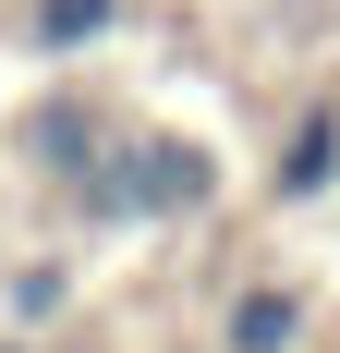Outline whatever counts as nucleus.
Masks as SVG:
<instances>
[{
  "label": "nucleus",
  "instance_id": "obj_5",
  "mask_svg": "<svg viewBox=\"0 0 340 353\" xmlns=\"http://www.w3.org/2000/svg\"><path fill=\"white\" fill-rule=\"evenodd\" d=\"M61 305H73V268H61V256L12 268V317H61Z\"/></svg>",
  "mask_w": 340,
  "mask_h": 353
},
{
  "label": "nucleus",
  "instance_id": "obj_2",
  "mask_svg": "<svg viewBox=\"0 0 340 353\" xmlns=\"http://www.w3.org/2000/svg\"><path fill=\"white\" fill-rule=\"evenodd\" d=\"M340 195V98H304L292 134L268 146V208H328Z\"/></svg>",
  "mask_w": 340,
  "mask_h": 353
},
{
  "label": "nucleus",
  "instance_id": "obj_6",
  "mask_svg": "<svg viewBox=\"0 0 340 353\" xmlns=\"http://www.w3.org/2000/svg\"><path fill=\"white\" fill-rule=\"evenodd\" d=\"M0 353H36V341H0Z\"/></svg>",
  "mask_w": 340,
  "mask_h": 353
},
{
  "label": "nucleus",
  "instance_id": "obj_3",
  "mask_svg": "<svg viewBox=\"0 0 340 353\" xmlns=\"http://www.w3.org/2000/svg\"><path fill=\"white\" fill-rule=\"evenodd\" d=\"M316 341V292L304 281H243L219 305V353H304Z\"/></svg>",
  "mask_w": 340,
  "mask_h": 353
},
{
  "label": "nucleus",
  "instance_id": "obj_4",
  "mask_svg": "<svg viewBox=\"0 0 340 353\" xmlns=\"http://www.w3.org/2000/svg\"><path fill=\"white\" fill-rule=\"evenodd\" d=\"M122 12H134V0H25V49L36 61H85Z\"/></svg>",
  "mask_w": 340,
  "mask_h": 353
},
{
  "label": "nucleus",
  "instance_id": "obj_1",
  "mask_svg": "<svg viewBox=\"0 0 340 353\" xmlns=\"http://www.w3.org/2000/svg\"><path fill=\"white\" fill-rule=\"evenodd\" d=\"M206 195H219V159L195 134H109L73 171V219L85 232H170V219H206Z\"/></svg>",
  "mask_w": 340,
  "mask_h": 353
}]
</instances>
